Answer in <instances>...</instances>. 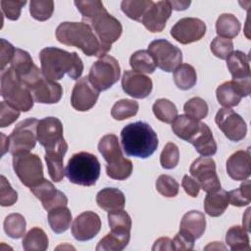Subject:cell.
Segmentation results:
<instances>
[{"label":"cell","instance_id":"1","mask_svg":"<svg viewBox=\"0 0 251 251\" xmlns=\"http://www.w3.org/2000/svg\"><path fill=\"white\" fill-rule=\"evenodd\" d=\"M75 5L82 16V22L91 26L100 43V58L105 56L122 35L120 21L110 15L99 0L75 1Z\"/></svg>","mask_w":251,"mask_h":251},{"label":"cell","instance_id":"2","mask_svg":"<svg viewBox=\"0 0 251 251\" xmlns=\"http://www.w3.org/2000/svg\"><path fill=\"white\" fill-rule=\"evenodd\" d=\"M39 59L41 71L54 81L63 78L66 74L72 79H77L83 72V63L75 52L46 47L40 51Z\"/></svg>","mask_w":251,"mask_h":251},{"label":"cell","instance_id":"3","mask_svg":"<svg viewBox=\"0 0 251 251\" xmlns=\"http://www.w3.org/2000/svg\"><path fill=\"white\" fill-rule=\"evenodd\" d=\"M121 143L127 156L146 159L158 147V136L154 129L144 122L126 125L121 132Z\"/></svg>","mask_w":251,"mask_h":251},{"label":"cell","instance_id":"4","mask_svg":"<svg viewBox=\"0 0 251 251\" xmlns=\"http://www.w3.org/2000/svg\"><path fill=\"white\" fill-rule=\"evenodd\" d=\"M57 40L68 46L79 48L86 56L100 57V43L86 23L64 22L56 28Z\"/></svg>","mask_w":251,"mask_h":251},{"label":"cell","instance_id":"5","mask_svg":"<svg viewBox=\"0 0 251 251\" xmlns=\"http://www.w3.org/2000/svg\"><path fill=\"white\" fill-rule=\"evenodd\" d=\"M19 78L29 90L34 102L54 104L62 98L63 88L61 84L48 78L35 64L28 73Z\"/></svg>","mask_w":251,"mask_h":251},{"label":"cell","instance_id":"6","mask_svg":"<svg viewBox=\"0 0 251 251\" xmlns=\"http://www.w3.org/2000/svg\"><path fill=\"white\" fill-rule=\"evenodd\" d=\"M101 166L97 157L89 152L74 154L68 161L65 175L68 179L78 185L92 186L100 176Z\"/></svg>","mask_w":251,"mask_h":251},{"label":"cell","instance_id":"7","mask_svg":"<svg viewBox=\"0 0 251 251\" xmlns=\"http://www.w3.org/2000/svg\"><path fill=\"white\" fill-rule=\"evenodd\" d=\"M1 96L4 101L23 112H27L33 107L32 95L10 66L1 71Z\"/></svg>","mask_w":251,"mask_h":251},{"label":"cell","instance_id":"8","mask_svg":"<svg viewBox=\"0 0 251 251\" xmlns=\"http://www.w3.org/2000/svg\"><path fill=\"white\" fill-rule=\"evenodd\" d=\"M120 75L121 68L118 60L110 55H105L92 65L88 78L96 89L104 91L113 86L119 80Z\"/></svg>","mask_w":251,"mask_h":251},{"label":"cell","instance_id":"9","mask_svg":"<svg viewBox=\"0 0 251 251\" xmlns=\"http://www.w3.org/2000/svg\"><path fill=\"white\" fill-rule=\"evenodd\" d=\"M13 168L21 182L29 188L44 178L42 162L35 154L25 152L13 155Z\"/></svg>","mask_w":251,"mask_h":251},{"label":"cell","instance_id":"10","mask_svg":"<svg viewBox=\"0 0 251 251\" xmlns=\"http://www.w3.org/2000/svg\"><path fill=\"white\" fill-rule=\"evenodd\" d=\"M38 120L29 118L19 123L9 135L12 155L29 152L34 148L37 141Z\"/></svg>","mask_w":251,"mask_h":251},{"label":"cell","instance_id":"11","mask_svg":"<svg viewBox=\"0 0 251 251\" xmlns=\"http://www.w3.org/2000/svg\"><path fill=\"white\" fill-rule=\"evenodd\" d=\"M148 52L153 57L156 66L164 72H173L181 65L180 49L166 39L153 40L148 46Z\"/></svg>","mask_w":251,"mask_h":251},{"label":"cell","instance_id":"12","mask_svg":"<svg viewBox=\"0 0 251 251\" xmlns=\"http://www.w3.org/2000/svg\"><path fill=\"white\" fill-rule=\"evenodd\" d=\"M189 172L205 192H213L221 187V182L216 172V163L211 158L199 157L193 161Z\"/></svg>","mask_w":251,"mask_h":251},{"label":"cell","instance_id":"13","mask_svg":"<svg viewBox=\"0 0 251 251\" xmlns=\"http://www.w3.org/2000/svg\"><path fill=\"white\" fill-rule=\"evenodd\" d=\"M215 122L224 134L231 141L242 140L247 133V126L243 118L229 108H222L218 111Z\"/></svg>","mask_w":251,"mask_h":251},{"label":"cell","instance_id":"14","mask_svg":"<svg viewBox=\"0 0 251 251\" xmlns=\"http://www.w3.org/2000/svg\"><path fill=\"white\" fill-rule=\"evenodd\" d=\"M206 33L205 23L197 18H182L171 29V35L181 44L199 41Z\"/></svg>","mask_w":251,"mask_h":251},{"label":"cell","instance_id":"15","mask_svg":"<svg viewBox=\"0 0 251 251\" xmlns=\"http://www.w3.org/2000/svg\"><path fill=\"white\" fill-rule=\"evenodd\" d=\"M99 92L100 91L92 85L88 76L81 77L75 82L73 88L71 105L76 111H88L96 104Z\"/></svg>","mask_w":251,"mask_h":251},{"label":"cell","instance_id":"16","mask_svg":"<svg viewBox=\"0 0 251 251\" xmlns=\"http://www.w3.org/2000/svg\"><path fill=\"white\" fill-rule=\"evenodd\" d=\"M101 228L100 217L91 211L78 215L73 222L72 234L78 241L92 239L98 234Z\"/></svg>","mask_w":251,"mask_h":251},{"label":"cell","instance_id":"17","mask_svg":"<svg viewBox=\"0 0 251 251\" xmlns=\"http://www.w3.org/2000/svg\"><path fill=\"white\" fill-rule=\"evenodd\" d=\"M170 1H158L148 8L142 17L141 23L151 32H161L172 14Z\"/></svg>","mask_w":251,"mask_h":251},{"label":"cell","instance_id":"18","mask_svg":"<svg viewBox=\"0 0 251 251\" xmlns=\"http://www.w3.org/2000/svg\"><path fill=\"white\" fill-rule=\"evenodd\" d=\"M123 90L137 99L146 98L152 92L153 83L150 77L134 71H125L122 77Z\"/></svg>","mask_w":251,"mask_h":251},{"label":"cell","instance_id":"19","mask_svg":"<svg viewBox=\"0 0 251 251\" xmlns=\"http://www.w3.org/2000/svg\"><path fill=\"white\" fill-rule=\"evenodd\" d=\"M34 196L42 203L43 208L46 211L59 206H67L68 198L60 190H58L52 182L43 178L36 185L29 188Z\"/></svg>","mask_w":251,"mask_h":251},{"label":"cell","instance_id":"20","mask_svg":"<svg viewBox=\"0 0 251 251\" xmlns=\"http://www.w3.org/2000/svg\"><path fill=\"white\" fill-rule=\"evenodd\" d=\"M63 136V125L58 118L46 117L38 121L37 141L45 149L57 145Z\"/></svg>","mask_w":251,"mask_h":251},{"label":"cell","instance_id":"21","mask_svg":"<svg viewBox=\"0 0 251 251\" xmlns=\"http://www.w3.org/2000/svg\"><path fill=\"white\" fill-rule=\"evenodd\" d=\"M68 150V144L64 139H62L57 145L45 149V161L47 164V169L51 179L55 182H60L64 176V156Z\"/></svg>","mask_w":251,"mask_h":251},{"label":"cell","instance_id":"22","mask_svg":"<svg viewBox=\"0 0 251 251\" xmlns=\"http://www.w3.org/2000/svg\"><path fill=\"white\" fill-rule=\"evenodd\" d=\"M250 94V90L241 83L229 80L220 84L216 90V96L219 103L225 108L237 106L242 97Z\"/></svg>","mask_w":251,"mask_h":251},{"label":"cell","instance_id":"23","mask_svg":"<svg viewBox=\"0 0 251 251\" xmlns=\"http://www.w3.org/2000/svg\"><path fill=\"white\" fill-rule=\"evenodd\" d=\"M227 175L234 180H245L251 174L250 150H238L226 161Z\"/></svg>","mask_w":251,"mask_h":251},{"label":"cell","instance_id":"24","mask_svg":"<svg viewBox=\"0 0 251 251\" xmlns=\"http://www.w3.org/2000/svg\"><path fill=\"white\" fill-rule=\"evenodd\" d=\"M189 142L203 157L213 156L217 152V143L214 139L213 133L210 127L204 123H200V127L198 131L189 140Z\"/></svg>","mask_w":251,"mask_h":251},{"label":"cell","instance_id":"25","mask_svg":"<svg viewBox=\"0 0 251 251\" xmlns=\"http://www.w3.org/2000/svg\"><path fill=\"white\" fill-rule=\"evenodd\" d=\"M96 203L101 209L107 211L108 213L115 212L125 208L126 197L120 189L106 187L97 193Z\"/></svg>","mask_w":251,"mask_h":251},{"label":"cell","instance_id":"26","mask_svg":"<svg viewBox=\"0 0 251 251\" xmlns=\"http://www.w3.org/2000/svg\"><path fill=\"white\" fill-rule=\"evenodd\" d=\"M206 228V219L202 212L192 210L185 213L180 222L179 230L191 236L194 240L200 238Z\"/></svg>","mask_w":251,"mask_h":251},{"label":"cell","instance_id":"27","mask_svg":"<svg viewBox=\"0 0 251 251\" xmlns=\"http://www.w3.org/2000/svg\"><path fill=\"white\" fill-rule=\"evenodd\" d=\"M226 66L233 80L251 77L249 56L242 51L232 52L226 59Z\"/></svg>","mask_w":251,"mask_h":251},{"label":"cell","instance_id":"28","mask_svg":"<svg viewBox=\"0 0 251 251\" xmlns=\"http://www.w3.org/2000/svg\"><path fill=\"white\" fill-rule=\"evenodd\" d=\"M98 150L108 165L116 164L125 158L120 147L119 139L117 135L113 133L106 134L100 139L98 143Z\"/></svg>","mask_w":251,"mask_h":251},{"label":"cell","instance_id":"29","mask_svg":"<svg viewBox=\"0 0 251 251\" xmlns=\"http://www.w3.org/2000/svg\"><path fill=\"white\" fill-rule=\"evenodd\" d=\"M229 205L227 192L222 188L207 193L204 200V210L210 217L221 216Z\"/></svg>","mask_w":251,"mask_h":251},{"label":"cell","instance_id":"30","mask_svg":"<svg viewBox=\"0 0 251 251\" xmlns=\"http://www.w3.org/2000/svg\"><path fill=\"white\" fill-rule=\"evenodd\" d=\"M200 123L201 122H199V120H196L186 114L180 115L172 123V129L177 137L189 142V140L198 131Z\"/></svg>","mask_w":251,"mask_h":251},{"label":"cell","instance_id":"31","mask_svg":"<svg viewBox=\"0 0 251 251\" xmlns=\"http://www.w3.org/2000/svg\"><path fill=\"white\" fill-rule=\"evenodd\" d=\"M72 213L67 206H59L48 211V223L55 233L65 232L71 226Z\"/></svg>","mask_w":251,"mask_h":251},{"label":"cell","instance_id":"32","mask_svg":"<svg viewBox=\"0 0 251 251\" xmlns=\"http://www.w3.org/2000/svg\"><path fill=\"white\" fill-rule=\"evenodd\" d=\"M241 28L240 22L232 14H222L216 22V30L219 36L226 38H234L238 35Z\"/></svg>","mask_w":251,"mask_h":251},{"label":"cell","instance_id":"33","mask_svg":"<svg viewBox=\"0 0 251 251\" xmlns=\"http://www.w3.org/2000/svg\"><path fill=\"white\" fill-rule=\"evenodd\" d=\"M226 242L232 251H249V236L244 226H233L226 235Z\"/></svg>","mask_w":251,"mask_h":251},{"label":"cell","instance_id":"34","mask_svg":"<svg viewBox=\"0 0 251 251\" xmlns=\"http://www.w3.org/2000/svg\"><path fill=\"white\" fill-rule=\"evenodd\" d=\"M22 243L25 251H44L48 248L49 239L43 229L34 226L27 231Z\"/></svg>","mask_w":251,"mask_h":251},{"label":"cell","instance_id":"35","mask_svg":"<svg viewBox=\"0 0 251 251\" xmlns=\"http://www.w3.org/2000/svg\"><path fill=\"white\" fill-rule=\"evenodd\" d=\"M174 81L181 90L192 88L197 81L195 69L189 64H181L174 71Z\"/></svg>","mask_w":251,"mask_h":251},{"label":"cell","instance_id":"36","mask_svg":"<svg viewBox=\"0 0 251 251\" xmlns=\"http://www.w3.org/2000/svg\"><path fill=\"white\" fill-rule=\"evenodd\" d=\"M130 239V233H117L114 231L106 234L96 246L97 251H121L125 249Z\"/></svg>","mask_w":251,"mask_h":251},{"label":"cell","instance_id":"37","mask_svg":"<svg viewBox=\"0 0 251 251\" xmlns=\"http://www.w3.org/2000/svg\"><path fill=\"white\" fill-rule=\"evenodd\" d=\"M129 65L134 72L139 74H152L156 69V64L148 50H138L129 58Z\"/></svg>","mask_w":251,"mask_h":251},{"label":"cell","instance_id":"38","mask_svg":"<svg viewBox=\"0 0 251 251\" xmlns=\"http://www.w3.org/2000/svg\"><path fill=\"white\" fill-rule=\"evenodd\" d=\"M155 117L166 124H172L177 117V109L176 105L165 98L157 99L152 107Z\"/></svg>","mask_w":251,"mask_h":251},{"label":"cell","instance_id":"39","mask_svg":"<svg viewBox=\"0 0 251 251\" xmlns=\"http://www.w3.org/2000/svg\"><path fill=\"white\" fill-rule=\"evenodd\" d=\"M152 4L151 0H125L121 3V9L129 19L141 22L143 15Z\"/></svg>","mask_w":251,"mask_h":251},{"label":"cell","instance_id":"40","mask_svg":"<svg viewBox=\"0 0 251 251\" xmlns=\"http://www.w3.org/2000/svg\"><path fill=\"white\" fill-rule=\"evenodd\" d=\"M25 219L19 213L10 214L4 221V230L8 236L14 239L21 238L25 232Z\"/></svg>","mask_w":251,"mask_h":251},{"label":"cell","instance_id":"41","mask_svg":"<svg viewBox=\"0 0 251 251\" xmlns=\"http://www.w3.org/2000/svg\"><path fill=\"white\" fill-rule=\"evenodd\" d=\"M108 222L111 231L117 233H130L131 219L124 210L108 213Z\"/></svg>","mask_w":251,"mask_h":251},{"label":"cell","instance_id":"42","mask_svg":"<svg viewBox=\"0 0 251 251\" xmlns=\"http://www.w3.org/2000/svg\"><path fill=\"white\" fill-rule=\"evenodd\" d=\"M138 103L131 99H122L117 101L111 110L112 117L117 121H124L133 117L138 112Z\"/></svg>","mask_w":251,"mask_h":251},{"label":"cell","instance_id":"43","mask_svg":"<svg viewBox=\"0 0 251 251\" xmlns=\"http://www.w3.org/2000/svg\"><path fill=\"white\" fill-rule=\"evenodd\" d=\"M33 66L34 63L30 55L25 50L16 48L15 55L10 63V67L14 70L18 77H21L26 73H28Z\"/></svg>","mask_w":251,"mask_h":251},{"label":"cell","instance_id":"44","mask_svg":"<svg viewBox=\"0 0 251 251\" xmlns=\"http://www.w3.org/2000/svg\"><path fill=\"white\" fill-rule=\"evenodd\" d=\"M54 12L52 0H31L29 2V13L37 21L44 22L51 18Z\"/></svg>","mask_w":251,"mask_h":251},{"label":"cell","instance_id":"45","mask_svg":"<svg viewBox=\"0 0 251 251\" xmlns=\"http://www.w3.org/2000/svg\"><path fill=\"white\" fill-rule=\"evenodd\" d=\"M228 201L231 205L236 207H243L249 205L251 202V184L250 180L245 179L239 188L227 192Z\"/></svg>","mask_w":251,"mask_h":251},{"label":"cell","instance_id":"46","mask_svg":"<svg viewBox=\"0 0 251 251\" xmlns=\"http://www.w3.org/2000/svg\"><path fill=\"white\" fill-rule=\"evenodd\" d=\"M132 162L126 158H123L116 164L106 166L107 176L113 179L125 180L130 176L132 173Z\"/></svg>","mask_w":251,"mask_h":251},{"label":"cell","instance_id":"47","mask_svg":"<svg viewBox=\"0 0 251 251\" xmlns=\"http://www.w3.org/2000/svg\"><path fill=\"white\" fill-rule=\"evenodd\" d=\"M183 110L186 115L196 119L202 120L208 115V104L200 97H193L189 99L183 106Z\"/></svg>","mask_w":251,"mask_h":251},{"label":"cell","instance_id":"48","mask_svg":"<svg viewBox=\"0 0 251 251\" xmlns=\"http://www.w3.org/2000/svg\"><path fill=\"white\" fill-rule=\"evenodd\" d=\"M179 185L177 181L171 176L161 175L156 180L157 191L168 198H172L177 195Z\"/></svg>","mask_w":251,"mask_h":251},{"label":"cell","instance_id":"49","mask_svg":"<svg viewBox=\"0 0 251 251\" xmlns=\"http://www.w3.org/2000/svg\"><path fill=\"white\" fill-rule=\"evenodd\" d=\"M212 53L222 60H226L227 57L233 52V43L229 38L216 36L210 45Z\"/></svg>","mask_w":251,"mask_h":251},{"label":"cell","instance_id":"50","mask_svg":"<svg viewBox=\"0 0 251 251\" xmlns=\"http://www.w3.org/2000/svg\"><path fill=\"white\" fill-rule=\"evenodd\" d=\"M179 161V150L178 147L173 143L168 142L160 156V163L164 169L171 170L176 167Z\"/></svg>","mask_w":251,"mask_h":251},{"label":"cell","instance_id":"51","mask_svg":"<svg viewBox=\"0 0 251 251\" xmlns=\"http://www.w3.org/2000/svg\"><path fill=\"white\" fill-rule=\"evenodd\" d=\"M20 112L17 107L14 105L6 102V101H1L0 103V126L1 127H6L13 124L19 117H20Z\"/></svg>","mask_w":251,"mask_h":251},{"label":"cell","instance_id":"52","mask_svg":"<svg viewBox=\"0 0 251 251\" xmlns=\"http://www.w3.org/2000/svg\"><path fill=\"white\" fill-rule=\"evenodd\" d=\"M18 200V193L14 190L4 176H1V188H0V204L3 207L14 205Z\"/></svg>","mask_w":251,"mask_h":251},{"label":"cell","instance_id":"53","mask_svg":"<svg viewBox=\"0 0 251 251\" xmlns=\"http://www.w3.org/2000/svg\"><path fill=\"white\" fill-rule=\"evenodd\" d=\"M26 4V1H11V0H2L1 8L7 19L11 21H16L21 15L22 8Z\"/></svg>","mask_w":251,"mask_h":251},{"label":"cell","instance_id":"54","mask_svg":"<svg viewBox=\"0 0 251 251\" xmlns=\"http://www.w3.org/2000/svg\"><path fill=\"white\" fill-rule=\"evenodd\" d=\"M194 241L195 240L191 236L179 230L172 240L173 250H192Z\"/></svg>","mask_w":251,"mask_h":251},{"label":"cell","instance_id":"55","mask_svg":"<svg viewBox=\"0 0 251 251\" xmlns=\"http://www.w3.org/2000/svg\"><path fill=\"white\" fill-rule=\"evenodd\" d=\"M0 44H1V71H2L8 67V64L11 63L15 55L16 48L10 42H8L3 38L0 40Z\"/></svg>","mask_w":251,"mask_h":251},{"label":"cell","instance_id":"56","mask_svg":"<svg viewBox=\"0 0 251 251\" xmlns=\"http://www.w3.org/2000/svg\"><path fill=\"white\" fill-rule=\"evenodd\" d=\"M181 185L184 189V191L191 197H197L200 188V185L198 184V182L192 178L191 176L185 175L182 177V181H181Z\"/></svg>","mask_w":251,"mask_h":251},{"label":"cell","instance_id":"57","mask_svg":"<svg viewBox=\"0 0 251 251\" xmlns=\"http://www.w3.org/2000/svg\"><path fill=\"white\" fill-rule=\"evenodd\" d=\"M152 250H173L172 239L169 237H161L154 242Z\"/></svg>","mask_w":251,"mask_h":251},{"label":"cell","instance_id":"58","mask_svg":"<svg viewBox=\"0 0 251 251\" xmlns=\"http://www.w3.org/2000/svg\"><path fill=\"white\" fill-rule=\"evenodd\" d=\"M172 5V9L180 11V10H185L187 7L190 5V1H170Z\"/></svg>","mask_w":251,"mask_h":251},{"label":"cell","instance_id":"59","mask_svg":"<svg viewBox=\"0 0 251 251\" xmlns=\"http://www.w3.org/2000/svg\"><path fill=\"white\" fill-rule=\"evenodd\" d=\"M1 138H2V142H1V155L3 156L10 149V141H9V137L5 136L3 133H1Z\"/></svg>","mask_w":251,"mask_h":251}]
</instances>
